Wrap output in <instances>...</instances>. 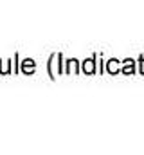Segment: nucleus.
<instances>
[{
	"mask_svg": "<svg viewBox=\"0 0 144 155\" xmlns=\"http://www.w3.org/2000/svg\"><path fill=\"white\" fill-rule=\"evenodd\" d=\"M83 71L88 72V74H92V72H94V60H87V61L83 63Z\"/></svg>",
	"mask_w": 144,
	"mask_h": 155,
	"instance_id": "1",
	"label": "nucleus"
}]
</instances>
